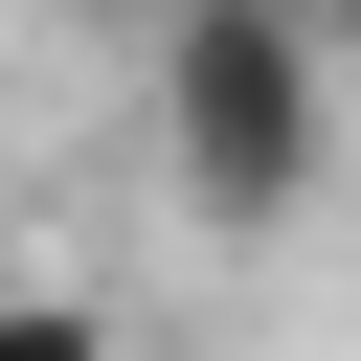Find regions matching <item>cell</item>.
<instances>
[{"mask_svg":"<svg viewBox=\"0 0 361 361\" xmlns=\"http://www.w3.org/2000/svg\"><path fill=\"white\" fill-rule=\"evenodd\" d=\"M0 361H135V338H113L90 293H0Z\"/></svg>","mask_w":361,"mask_h":361,"instance_id":"7a4b0ae2","label":"cell"},{"mask_svg":"<svg viewBox=\"0 0 361 361\" xmlns=\"http://www.w3.org/2000/svg\"><path fill=\"white\" fill-rule=\"evenodd\" d=\"M316 158H338V45H316V0H158V180H180L226 248H271V226L316 203Z\"/></svg>","mask_w":361,"mask_h":361,"instance_id":"6da1fadb","label":"cell"}]
</instances>
